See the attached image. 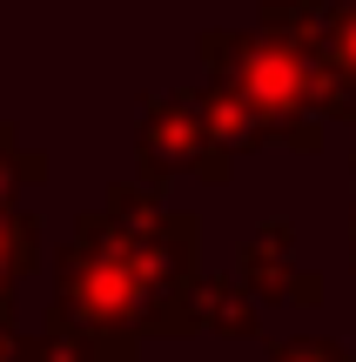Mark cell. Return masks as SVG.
<instances>
[{
	"mask_svg": "<svg viewBox=\"0 0 356 362\" xmlns=\"http://www.w3.org/2000/svg\"><path fill=\"white\" fill-rule=\"evenodd\" d=\"M0 362H27V329L21 322H0Z\"/></svg>",
	"mask_w": 356,
	"mask_h": 362,
	"instance_id": "cell-11",
	"label": "cell"
},
{
	"mask_svg": "<svg viewBox=\"0 0 356 362\" xmlns=\"http://www.w3.org/2000/svg\"><path fill=\"white\" fill-rule=\"evenodd\" d=\"M202 248H161L128 235L108 208L74 221L61 248H54V315H67L74 329H88L94 342H108L115 362H142V336L155 329V309L168 302L175 282L202 269Z\"/></svg>",
	"mask_w": 356,
	"mask_h": 362,
	"instance_id": "cell-1",
	"label": "cell"
},
{
	"mask_svg": "<svg viewBox=\"0 0 356 362\" xmlns=\"http://www.w3.org/2000/svg\"><path fill=\"white\" fill-rule=\"evenodd\" d=\"M195 329H215V336H263V315H255V296L229 275L195 269L188 282L168 288V302L155 309V329L148 336H195Z\"/></svg>",
	"mask_w": 356,
	"mask_h": 362,
	"instance_id": "cell-4",
	"label": "cell"
},
{
	"mask_svg": "<svg viewBox=\"0 0 356 362\" xmlns=\"http://www.w3.org/2000/svg\"><path fill=\"white\" fill-rule=\"evenodd\" d=\"M350 255H356V202H350Z\"/></svg>",
	"mask_w": 356,
	"mask_h": 362,
	"instance_id": "cell-12",
	"label": "cell"
},
{
	"mask_svg": "<svg viewBox=\"0 0 356 362\" xmlns=\"http://www.w3.org/2000/svg\"><path fill=\"white\" fill-rule=\"evenodd\" d=\"M202 74L209 88H222L229 101H242L263 121L269 141L296 148V155H316L323 128L350 121V94L336 88V74L323 67L316 47H296L276 40L263 27H202Z\"/></svg>",
	"mask_w": 356,
	"mask_h": 362,
	"instance_id": "cell-2",
	"label": "cell"
},
{
	"mask_svg": "<svg viewBox=\"0 0 356 362\" xmlns=\"http://www.w3.org/2000/svg\"><path fill=\"white\" fill-rule=\"evenodd\" d=\"M242 288L255 302H276V309H316L323 302V275L296 262V228L289 221H263V228L242 242Z\"/></svg>",
	"mask_w": 356,
	"mask_h": 362,
	"instance_id": "cell-5",
	"label": "cell"
},
{
	"mask_svg": "<svg viewBox=\"0 0 356 362\" xmlns=\"http://www.w3.org/2000/svg\"><path fill=\"white\" fill-rule=\"evenodd\" d=\"M323 67L336 74V88L350 94V121H356V0L323 7V40H316Z\"/></svg>",
	"mask_w": 356,
	"mask_h": 362,
	"instance_id": "cell-8",
	"label": "cell"
},
{
	"mask_svg": "<svg viewBox=\"0 0 356 362\" xmlns=\"http://www.w3.org/2000/svg\"><path fill=\"white\" fill-rule=\"evenodd\" d=\"M195 175L209 188H222L236 175V155L222 148L202 88H155L142 101V181Z\"/></svg>",
	"mask_w": 356,
	"mask_h": 362,
	"instance_id": "cell-3",
	"label": "cell"
},
{
	"mask_svg": "<svg viewBox=\"0 0 356 362\" xmlns=\"http://www.w3.org/2000/svg\"><path fill=\"white\" fill-rule=\"evenodd\" d=\"M269 362H350V349L330 336H282L269 342Z\"/></svg>",
	"mask_w": 356,
	"mask_h": 362,
	"instance_id": "cell-10",
	"label": "cell"
},
{
	"mask_svg": "<svg viewBox=\"0 0 356 362\" xmlns=\"http://www.w3.org/2000/svg\"><path fill=\"white\" fill-rule=\"evenodd\" d=\"M27 362H115L108 342H94L88 329H74L67 315H40V329L27 336Z\"/></svg>",
	"mask_w": 356,
	"mask_h": 362,
	"instance_id": "cell-7",
	"label": "cell"
},
{
	"mask_svg": "<svg viewBox=\"0 0 356 362\" xmlns=\"http://www.w3.org/2000/svg\"><path fill=\"white\" fill-rule=\"evenodd\" d=\"M47 181V155L21 141L13 121H0V208H21V188Z\"/></svg>",
	"mask_w": 356,
	"mask_h": 362,
	"instance_id": "cell-9",
	"label": "cell"
},
{
	"mask_svg": "<svg viewBox=\"0 0 356 362\" xmlns=\"http://www.w3.org/2000/svg\"><path fill=\"white\" fill-rule=\"evenodd\" d=\"M40 269V221L27 208H0V322H21L13 315V288Z\"/></svg>",
	"mask_w": 356,
	"mask_h": 362,
	"instance_id": "cell-6",
	"label": "cell"
}]
</instances>
